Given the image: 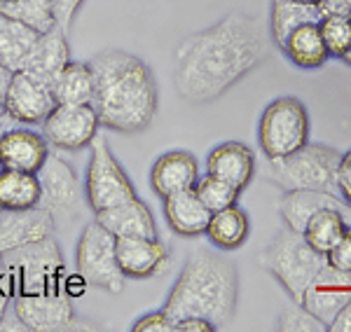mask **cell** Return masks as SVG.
I'll return each mask as SVG.
<instances>
[{
	"label": "cell",
	"instance_id": "obj_1",
	"mask_svg": "<svg viewBox=\"0 0 351 332\" xmlns=\"http://www.w3.org/2000/svg\"><path fill=\"white\" fill-rule=\"evenodd\" d=\"M267 56L269 36L258 16L230 12L178 44L176 92L190 103H211L263 66Z\"/></svg>",
	"mask_w": 351,
	"mask_h": 332
},
{
	"label": "cell",
	"instance_id": "obj_2",
	"mask_svg": "<svg viewBox=\"0 0 351 332\" xmlns=\"http://www.w3.org/2000/svg\"><path fill=\"white\" fill-rule=\"evenodd\" d=\"M89 64L94 71L92 108L99 125L117 133L145 131L155 122L160 103L150 66L122 49L99 52Z\"/></svg>",
	"mask_w": 351,
	"mask_h": 332
},
{
	"label": "cell",
	"instance_id": "obj_3",
	"mask_svg": "<svg viewBox=\"0 0 351 332\" xmlns=\"http://www.w3.org/2000/svg\"><path fill=\"white\" fill-rule=\"evenodd\" d=\"M237 297L239 274L234 262L206 248H197L188 255L162 309L173 320L199 316L223 328L234 318Z\"/></svg>",
	"mask_w": 351,
	"mask_h": 332
},
{
	"label": "cell",
	"instance_id": "obj_4",
	"mask_svg": "<svg viewBox=\"0 0 351 332\" xmlns=\"http://www.w3.org/2000/svg\"><path fill=\"white\" fill-rule=\"evenodd\" d=\"M73 279L68 283L52 285V288L36 292H16L12 297L5 318L14 323L8 330H28V332H71V330H96L77 318L73 309V295L80 290L73 288Z\"/></svg>",
	"mask_w": 351,
	"mask_h": 332
},
{
	"label": "cell",
	"instance_id": "obj_5",
	"mask_svg": "<svg viewBox=\"0 0 351 332\" xmlns=\"http://www.w3.org/2000/svg\"><path fill=\"white\" fill-rule=\"evenodd\" d=\"M337 164L339 153L335 148L307 140L295 153L267 159L265 178L281 190H321L337 194Z\"/></svg>",
	"mask_w": 351,
	"mask_h": 332
},
{
	"label": "cell",
	"instance_id": "obj_6",
	"mask_svg": "<svg viewBox=\"0 0 351 332\" xmlns=\"http://www.w3.org/2000/svg\"><path fill=\"white\" fill-rule=\"evenodd\" d=\"M260 262L271 277L279 281L281 288L288 292V297L302 305L304 290L309 288V283L328 260L326 255L311 248L302 234L293 232L291 227H284L269 241Z\"/></svg>",
	"mask_w": 351,
	"mask_h": 332
},
{
	"label": "cell",
	"instance_id": "obj_7",
	"mask_svg": "<svg viewBox=\"0 0 351 332\" xmlns=\"http://www.w3.org/2000/svg\"><path fill=\"white\" fill-rule=\"evenodd\" d=\"M0 264L8 269L10 279H12L14 295L16 292L45 290L71 281V274L66 272L61 248L52 236L3 253L0 255Z\"/></svg>",
	"mask_w": 351,
	"mask_h": 332
},
{
	"label": "cell",
	"instance_id": "obj_8",
	"mask_svg": "<svg viewBox=\"0 0 351 332\" xmlns=\"http://www.w3.org/2000/svg\"><path fill=\"white\" fill-rule=\"evenodd\" d=\"M309 140V112L295 97H279L263 110L258 122V143L265 159H279Z\"/></svg>",
	"mask_w": 351,
	"mask_h": 332
},
{
	"label": "cell",
	"instance_id": "obj_9",
	"mask_svg": "<svg viewBox=\"0 0 351 332\" xmlns=\"http://www.w3.org/2000/svg\"><path fill=\"white\" fill-rule=\"evenodd\" d=\"M89 148H92V157L87 164V176H84V196L92 211H104V208L134 199V183L124 173L117 157L112 155L104 133H96Z\"/></svg>",
	"mask_w": 351,
	"mask_h": 332
},
{
	"label": "cell",
	"instance_id": "obj_10",
	"mask_svg": "<svg viewBox=\"0 0 351 332\" xmlns=\"http://www.w3.org/2000/svg\"><path fill=\"white\" fill-rule=\"evenodd\" d=\"M75 267L84 283L106 292H122L127 277L117 264L115 236L104 225L89 222L75 246Z\"/></svg>",
	"mask_w": 351,
	"mask_h": 332
},
{
	"label": "cell",
	"instance_id": "obj_11",
	"mask_svg": "<svg viewBox=\"0 0 351 332\" xmlns=\"http://www.w3.org/2000/svg\"><path fill=\"white\" fill-rule=\"evenodd\" d=\"M38 178L43 185L40 206L49 211L54 229H68L80 218L82 208V190L75 171L59 157H47Z\"/></svg>",
	"mask_w": 351,
	"mask_h": 332
},
{
	"label": "cell",
	"instance_id": "obj_12",
	"mask_svg": "<svg viewBox=\"0 0 351 332\" xmlns=\"http://www.w3.org/2000/svg\"><path fill=\"white\" fill-rule=\"evenodd\" d=\"M99 127V117L92 105L56 103V108L43 122V136L56 150L77 153L92 143Z\"/></svg>",
	"mask_w": 351,
	"mask_h": 332
},
{
	"label": "cell",
	"instance_id": "obj_13",
	"mask_svg": "<svg viewBox=\"0 0 351 332\" xmlns=\"http://www.w3.org/2000/svg\"><path fill=\"white\" fill-rule=\"evenodd\" d=\"M56 108L52 84L36 77L28 71H14L3 99V110L16 125H43Z\"/></svg>",
	"mask_w": 351,
	"mask_h": 332
},
{
	"label": "cell",
	"instance_id": "obj_14",
	"mask_svg": "<svg viewBox=\"0 0 351 332\" xmlns=\"http://www.w3.org/2000/svg\"><path fill=\"white\" fill-rule=\"evenodd\" d=\"M117 264L127 279H155L169 269L167 246L160 244V239H143V236H127L115 239Z\"/></svg>",
	"mask_w": 351,
	"mask_h": 332
},
{
	"label": "cell",
	"instance_id": "obj_15",
	"mask_svg": "<svg viewBox=\"0 0 351 332\" xmlns=\"http://www.w3.org/2000/svg\"><path fill=\"white\" fill-rule=\"evenodd\" d=\"M351 297V274L339 272V269L324 264L321 272L316 274L314 281L309 283V288L304 290L302 305L314 314L316 318H321L328 325L335 314L347 305Z\"/></svg>",
	"mask_w": 351,
	"mask_h": 332
},
{
	"label": "cell",
	"instance_id": "obj_16",
	"mask_svg": "<svg viewBox=\"0 0 351 332\" xmlns=\"http://www.w3.org/2000/svg\"><path fill=\"white\" fill-rule=\"evenodd\" d=\"M54 234L52 216L45 206L26 211H0V255L21 246L36 244Z\"/></svg>",
	"mask_w": 351,
	"mask_h": 332
},
{
	"label": "cell",
	"instance_id": "obj_17",
	"mask_svg": "<svg viewBox=\"0 0 351 332\" xmlns=\"http://www.w3.org/2000/svg\"><path fill=\"white\" fill-rule=\"evenodd\" d=\"M49 157L47 140L33 129H21L14 125L0 138V166L16 171L38 173Z\"/></svg>",
	"mask_w": 351,
	"mask_h": 332
},
{
	"label": "cell",
	"instance_id": "obj_18",
	"mask_svg": "<svg viewBox=\"0 0 351 332\" xmlns=\"http://www.w3.org/2000/svg\"><path fill=\"white\" fill-rule=\"evenodd\" d=\"M197 180H199V164L188 150L164 153L150 168V185L162 199L183 190H192Z\"/></svg>",
	"mask_w": 351,
	"mask_h": 332
},
{
	"label": "cell",
	"instance_id": "obj_19",
	"mask_svg": "<svg viewBox=\"0 0 351 332\" xmlns=\"http://www.w3.org/2000/svg\"><path fill=\"white\" fill-rule=\"evenodd\" d=\"M94 220L104 225L115 239H127V236H143V239H155L157 225L152 218L150 208L138 196L129 201H122L117 206L104 208L94 213Z\"/></svg>",
	"mask_w": 351,
	"mask_h": 332
},
{
	"label": "cell",
	"instance_id": "obj_20",
	"mask_svg": "<svg viewBox=\"0 0 351 332\" xmlns=\"http://www.w3.org/2000/svg\"><path fill=\"white\" fill-rule=\"evenodd\" d=\"M206 173L223 178L237 190H246L256 176V155L239 140L220 143L206 157Z\"/></svg>",
	"mask_w": 351,
	"mask_h": 332
},
{
	"label": "cell",
	"instance_id": "obj_21",
	"mask_svg": "<svg viewBox=\"0 0 351 332\" xmlns=\"http://www.w3.org/2000/svg\"><path fill=\"white\" fill-rule=\"evenodd\" d=\"M71 61V49H68V33L61 31L59 26L49 28L38 36V42L33 52L28 54L26 64L21 71L33 73L40 80L54 82V77L64 71V66Z\"/></svg>",
	"mask_w": 351,
	"mask_h": 332
},
{
	"label": "cell",
	"instance_id": "obj_22",
	"mask_svg": "<svg viewBox=\"0 0 351 332\" xmlns=\"http://www.w3.org/2000/svg\"><path fill=\"white\" fill-rule=\"evenodd\" d=\"M164 218H167L169 227L178 236H199L206 234L208 220H211V211L204 206V201L197 196L195 188L176 192L164 199Z\"/></svg>",
	"mask_w": 351,
	"mask_h": 332
},
{
	"label": "cell",
	"instance_id": "obj_23",
	"mask_svg": "<svg viewBox=\"0 0 351 332\" xmlns=\"http://www.w3.org/2000/svg\"><path fill=\"white\" fill-rule=\"evenodd\" d=\"M321 208H344V201L337 194L321 190H286L279 201V213L286 227L302 234L309 218Z\"/></svg>",
	"mask_w": 351,
	"mask_h": 332
},
{
	"label": "cell",
	"instance_id": "obj_24",
	"mask_svg": "<svg viewBox=\"0 0 351 332\" xmlns=\"http://www.w3.org/2000/svg\"><path fill=\"white\" fill-rule=\"evenodd\" d=\"M324 19L316 3H298V0H271L269 8V40L276 47H284L295 28L302 24H319Z\"/></svg>",
	"mask_w": 351,
	"mask_h": 332
},
{
	"label": "cell",
	"instance_id": "obj_25",
	"mask_svg": "<svg viewBox=\"0 0 351 332\" xmlns=\"http://www.w3.org/2000/svg\"><path fill=\"white\" fill-rule=\"evenodd\" d=\"M43 185L38 173L16 171L0 166V208L5 211H26L40 206Z\"/></svg>",
	"mask_w": 351,
	"mask_h": 332
},
{
	"label": "cell",
	"instance_id": "obj_26",
	"mask_svg": "<svg viewBox=\"0 0 351 332\" xmlns=\"http://www.w3.org/2000/svg\"><path fill=\"white\" fill-rule=\"evenodd\" d=\"M281 52L291 59V64H295L298 68H304V71L321 68V66L330 59L319 24H302L300 28H295V31L288 36Z\"/></svg>",
	"mask_w": 351,
	"mask_h": 332
},
{
	"label": "cell",
	"instance_id": "obj_27",
	"mask_svg": "<svg viewBox=\"0 0 351 332\" xmlns=\"http://www.w3.org/2000/svg\"><path fill=\"white\" fill-rule=\"evenodd\" d=\"M52 94L56 103L92 105L94 99V71L87 61H68L64 71L54 77Z\"/></svg>",
	"mask_w": 351,
	"mask_h": 332
},
{
	"label": "cell",
	"instance_id": "obj_28",
	"mask_svg": "<svg viewBox=\"0 0 351 332\" xmlns=\"http://www.w3.org/2000/svg\"><path fill=\"white\" fill-rule=\"evenodd\" d=\"M40 33L33 31L19 21L10 19V16L0 14V64L10 71H21L33 52Z\"/></svg>",
	"mask_w": 351,
	"mask_h": 332
},
{
	"label": "cell",
	"instance_id": "obj_29",
	"mask_svg": "<svg viewBox=\"0 0 351 332\" xmlns=\"http://www.w3.org/2000/svg\"><path fill=\"white\" fill-rule=\"evenodd\" d=\"M248 234H251V220H248L246 211L237 204L211 213L206 236L220 251H237L239 246H243Z\"/></svg>",
	"mask_w": 351,
	"mask_h": 332
},
{
	"label": "cell",
	"instance_id": "obj_30",
	"mask_svg": "<svg viewBox=\"0 0 351 332\" xmlns=\"http://www.w3.org/2000/svg\"><path fill=\"white\" fill-rule=\"evenodd\" d=\"M349 225L342 216V208H321L309 218V222L304 225L302 236L304 241L321 255H328L332 246L342 239L344 229Z\"/></svg>",
	"mask_w": 351,
	"mask_h": 332
},
{
	"label": "cell",
	"instance_id": "obj_31",
	"mask_svg": "<svg viewBox=\"0 0 351 332\" xmlns=\"http://www.w3.org/2000/svg\"><path fill=\"white\" fill-rule=\"evenodd\" d=\"M0 14L19 21L38 33H45L56 26L52 0H8L0 3Z\"/></svg>",
	"mask_w": 351,
	"mask_h": 332
},
{
	"label": "cell",
	"instance_id": "obj_32",
	"mask_svg": "<svg viewBox=\"0 0 351 332\" xmlns=\"http://www.w3.org/2000/svg\"><path fill=\"white\" fill-rule=\"evenodd\" d=\"M195 192L204 201V206H206L208 211L216 213L228 206H234L237 201H239L241 190H237L234 185L225 183L223 178H216V176H211V173H206L204 178L197 180Z\"/></svg>",
	"mask_w": 351,
	"mask_h": 332
},
{
	"label": "cell",
	"instance_id": "obj_33",
	"mask_svg": "<svg viewBox=\"0 0 351 332\" xmlns=\"http://www.w3.org/2000/svg\"><path fill=\"white\" fill-rule=\"evenodd\" d=\"M319 28L328 47V54L339 59L351 44V19L342 14H328L319 21Z\"/></svg>",
	"mask_w": 351,
	"mask_h": 332
},
{
	"label": "cell",
	"instance_id": "obj_34",
	"mask_svg": "<svg viewBox=\"0 0 351 332\" xmlns=\"http://www.w3.org/2000/svg\"><path fill=\"white\" fill-rule=\"evenodd\" d=\"M276 328L284 332H324L328 330V325L321 318H316L304 305L293 302V305L286 307L284 314L279 316Z\"/></svg>",
	"mask_w": 351,
	"mask_h": 332
},
{
	"label": "cell",
	"instance_id": "obj_35",
	"mask_svg": "<svg viewBox=\"0 0 351 332\" xmlns=\"http://www.w3.org/2000/svg\"><path fill=\"white\" fill-rule=\"evenodd\" d=\"M326 260L330 267L339 269V272L351 274V227L344 229L342 239L337 241L335 246L330 248V253L326 255Z\"/></svg>",
	"mask_w": 351,
	"mask_h": 332
},
{
	"label": "cell",
	"instance_id": "obj_36",
	"mask_svg": "<svg viewBox=\"0 0 351 332\" xmlns=\"http://www.w3.org/2000/svg\"><path fill=\"white\" fill-rule=\"evenodd\" d=\"M173 325H176V320L169 316L164 309H160V311H152V314L141 316L132 325V330L134 332H173Z\"/></svg>",
	"mask_w": 351,
	"mask_h": 332
},
{
	"label": "cell",
	"instance_id": "obj_37",
	"mask_svg": "<svg viewBox=\"0 0 351 332\" xmlns=\"http://www.w3.org/2000/svg\"><path fill=\"white\" fill-rule=\"evenodd\" d=\"M82 3L84 0H52L56 26H59L64 33H68L73 28V21H75V14L80 12Z\"/></svg>",
	"mask_w": 351,
	"mask_h": 332
},
{
	"label": "cell",
	"instance_id": "obj_38",
	"mask_svg": "<svg viewBox=\"0 0 351 332\" xmlns=\"http://www.w3.org/2000/svg\"><path fill=\"white\" fill-rule=\"evenodd\" d=\"M337 194L344 204L351 206V148L344 155H339L337 164Z\"/></svg>",
	"mask_w": 351,
	"mask_h": 332
},
{
	"label": "cell",
	"instance_id": "obj_39",
	"mask_svg": "<svg viewBox=\"0 0 351 332\" xmlns=\"http://www.w3.org/2000/svg\"><path fill=\"white\" fill-rule=\"evenodd\" d=\"M14 297V288H12V279H10L8 269L0 264V330H3V320L5 314H8L10 305H12Z\"/></svg>",
	"mask_w": 351,
	"mask_h": 332
},
{
	"label": "cell",
	"instance_id": "obj_40",
	"mask_svg": "<svg viewBox=\"0 0 351 332\" xmlns=\"http://www.w3.org/2000/svg\"><path fill=\"white\" fill-rule=\"evenodd\" d=\"M218 330L211 320L199 318V316H188V318H178L173 325V332H211Z\"/></svg>",
	"mask_w": 351,
	"mask_h": 332
},
{
	"label": "cell",
	"instance_id": "obj_41",
	"mask_svg": "<svg viewBox=\"0 0 351 332\" xmlns=\"http://www.w3.org/2000/svg\"><path fill=\"white\" fill-rule=\"evenodd\" d=\"M328 330L330 332H351V297L347 300V305L335 314V318L328 323Z\"/></svg>",
	"mask_w": 351,
	"mask_h": 332
},
{
	"label": "cell",
	"instance_id": "obj_42",
	"mask_svg": "<svg viewBox=\"0 0 351 332\" xmlns=\"http://www.w3.org/2000/svg\"><path fill=\"white\" fill-rule=\"evenodd\" d=\"M316 5H319V10L324 16H328V14L349 16V12H351V0H316Z\"/></svg>",
	"mask_w": 351,
	"mask_h": 332
},
{
	"label": "cell",
	"instance_id": "obj_43",
	"mask_svg": "<svg viewBox=\"0 0 351 332\" xmlns=\"http://www.w3.org/2000/svg\"><path fill=\"white\" fill-rule=\"evenodd\" d=\"M10 80H12V71L0 64V103H3L5 92H8V87H10Z\"/></svg>",
	"mask_w": 351,
	"mask_h": 332
},
{
	"label": "cell",
	"instance_id": "obj_44",
	"mask_svg": "<svg viewBox=\"0 0 351 332\" xmlns=\"http://www.w3.org/2000/svg\"><path fill=\"white\" fill-rule=\"evenodd\" d=\"M14 125H16V122L12 120V117H10L8 112H3V115H0V138H3V133L10 131Z\"/></svg>",
	"mask_w": 351,
	"mask_h": 332
},
{
	"label": "cell",
	"instance_id": "obj_45",
	"mask_svg": "<svg viewBox=\"0 0 351 332\" xmlns=\"http://www.w3.org/2000/svg\"><path fill=\"white\" fill-rule=\"evenodd\" d=\"M339 61H344V64H347V66H351V44H349L347 52H344L342 56H339Z\"/></svg>",
	"mask_w": 351,
	"mask_h": 332
},
{
	"label": "cell",
	"instance_id": "obj_46",
	"mask_svg": "<svg viewBox=\"0 0 351 332\" xmlns=\"http://www.w3.org/2000/svg\"><path fill=\"white\" fill-rule=\"evenodd\" d=\"M298 3H316V0H298Z\"/></svg>",
	"mask_w": 351,
	"mask_h": 332
},
{
	"label": "cell",
	"instance_id": "obj_47",
	"mask_svg": "<svg viewBox=\"0 0 351 332\" xmlns=\"http://www.w3.org/2000/svg\"><path fill=\"white\" fill-rule=\"evenodd\" d=\"M3 112H5V110H3V103H0V115H3Z\"/></svg>",
	"mask_w": 351,
	"mask_h": 332
},
{
	"label": "cell",
	"instance_id": "obj_48",
	"mask_svg": "<svg viewBox=\"0 0 351 332\" xmlns=\"http://www.w3.org/2000/svg\"><path fill=\"white\" fill-rule=\"evenodd\" d=\"M0 3H8V0H0Z\"/></svg>",
	"mask_w": 351,
	"mask_h": 332
},
{
	"label": "cell",
	"instance_id": "obj_49",
	"mask_svg": "<svg viewBox=\"0 0 351 332\" xmlns=\"http://www.w3.org/2000/svg\"><path fill=\"white\" fill-rule=\"evenodd\" d=\"M349 19H351V12H349Z\"/></svg>",
	"mask_w": 351,
	"mask_h": 332
},
{
	"label": "cell",
	"instance_id": "obj_50",
	"mask_svg": "<svg viewBox=\"0 0 351 332\" xmlns=\"http://www.w3.org/2000/svg\"><path fill=\"white\" fill-rule=\"evenodd\" d=\"M0 211H3V208H0Z\"/></svg>",
	"mask_w": 351,
	"mask_h": 332
}]
</instances>
